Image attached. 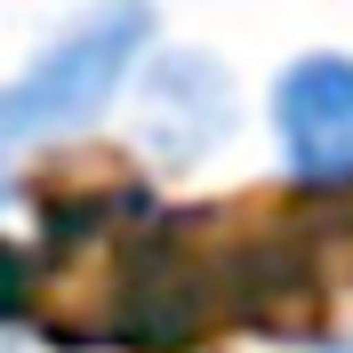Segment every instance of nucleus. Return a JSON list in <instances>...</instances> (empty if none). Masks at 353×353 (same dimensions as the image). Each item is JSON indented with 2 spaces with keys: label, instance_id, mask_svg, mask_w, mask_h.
Returning <instances> with one entry per match:
<instances>
[{
  "label": "nucleus",
  "instance_id": "3",
  "mask_svg": "<svg viewBox=\"0 0 353 353\" xmlns=\"http://www.w3.org/2000/svg\"><path fill=\"white\" fill-rule=\"evenodd\" d=\"M217 137H233V81L193 48L153 57L145 65V145L161 161H201Z\"/></svg>",
  "mask_w": 353,
  "mask_h": 353
},
{
  "label": "nucleus",
  "instance_id": "2",
  "mask_svg": "<svg viewBox=\"0 0 353 353\" xmlns=\"http://www.w3.org/2000/svg\"><path fill=\"white\" fill-rule=\"evenodd\" d=\"M273 145L289 185L353 193V57L313 48L273 81Z\"/></svg>",
  "mask_w": 353,
  "mask_h": 353
},
{
  "label": "nucleus",
  "instance_id": "4",
  "mask_svg": "<svg viewBox=\"0 0 353 353\" xmlns=\"http://www.w3.org/2000/svg\"><path fill=\"white\" fill-rule=\"evenodd\" d=\"M17 305V257H8V249H0V313Z\"/></svg>",
  "mask_w": 353,
  "mask_h": 353
},
{
  "label": "nucleus",
  "instance_id": "1",
  "mask_svg": "<svg viewBox=\"0 0 353 353\" xmlns=\"http://www.w3.org/2000/svg\"><path fill=\"white\" fill-rule=\"evenodd\" d=\"M145 57H153V8L145 0H97L0 88V145H41V137L88 129L137 81Z\"/></svg>",
  "mask_w": 353,
  "mask_h": 353
}]
</instances>
